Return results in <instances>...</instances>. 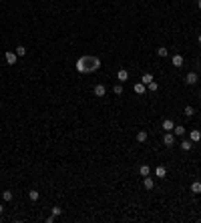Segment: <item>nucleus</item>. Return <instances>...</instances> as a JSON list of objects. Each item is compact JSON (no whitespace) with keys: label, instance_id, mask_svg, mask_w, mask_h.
<instances>
[{"label":"nucleus","instance_id":"9","mask_svg":"<svg viewBox=\"0 0 201 223\" xmlns=\"http://www.w3.org/2000/svg\"><path fill=\"white\" fill-rule=\"evenodd\" d=\"M143 185H145V189H149V191H151V189L155 187V181H153V179H151V177L147 175V177L143 179Z\"/></svg>","mask_w":201,"mask_h":223},{"label":"nucleus","instance_id":"16","mask_svg":"<svg viewBox=\"0 0 201 223\" xmlns=\"http://www.w3.org/2000/svg\"><path fill=\"white\" fill-rule=\"evenodd\" d=\"M147 139H149L147 131H139V133H137V141H139V143H145Z\"/></svg>","mask_w":201,"mask_h":223},{"label":"nucleus","instance_id":"2","mask_svg":"<svg viewBox=\"0 0 201 223\" xmlns=\"http://www.w3.org/2000/svg\"><path fill=\"white\" fill-rule=\"evenodd\" d=\"M173 143H175V135H173L171 131H165V135H163V145L173 147Z\"/></svg>","mask_w":201,"mask_h":223},{"label":"nucleus","instance_id":"23","mask_svg":"<svg viewBox=\"0 0 201 223\" xmlns=\"http://www.w3.org/2000/svg\"><path fill=\"white\" fill-rule=\"evenodd\" d=\"M16 54H18V56H24V54H26V49H24L22 44H20V46H16V50H14Z\"/></svg>","mask_w":201,"mask_h":223},{"label":"nucleus","instance_id":"5","mask_svg":"<svg viewBox=\"0 0 201 223\" xmlns=\"http://www.w3.org/2000/svg\"><path fill=\"white\" fill-rule=\"evenodd\" d=\"M189 139H191L193 143H199V141H201V131H199V129H193V131L189 133Z\"/></svg>","mask_w":201,"mask_h":223},{"label":"nucleus","instance_id":"18","mask_svg":"<svg viewBox=\"0 0 201 223\" xmlns=\"http://www.w3.org/2000/svg\"><path fill=\"white\" fill-rule=\"evenodd\" d=\"M191 147H193V141L189 139V141H181V149L183 151H191Z\"/></svg>","mask_w":201,"mask_h":223},{"label":"nucleus","instance_id":"1","mask_svg":"<svg viewBox=\"0 0 201 223\" xmlns=\"http://www.w3.org/2000/svg\"><path fill=\"white\" fill-rule=\"evenodd\" d=\"M77 70L79 73H85V74H89V73H95V70H99V67H100V58H97V56H91V54H85V56H81L77 60Z\"/></svg>","mask_w":201,"mask_h":223},{"label":"nucleus","instance_id":"27","mask_svg":"<svg viewBox=\"0 0 201 223\" xmlns=\"http://www.w3.org/2000/svg\"><path fill=\"white\" fill-rule=\"evenodd\" d=\"M2 213H4V205L0 203V215H2Z\"/></svg>","mask_w":201,"mask_h":223},{"label":"nucleus","instance_id":"22","mask_svg":"<svg viewBox=\"0 0 201 223\" xmlns=\"http://www.w3.org/2000/svg\"><path fill=\"white\" fill-rule=\"evenodd\" d=\"M157 54H159V56H161V58H165V56H167V54H169V50L165 49V46H161V49H157Z\"/></svg>","mask_w":201,"mask_h":223},{"label":"nucleus","instance_id":"6","mask_svg":"<svg viewBox=\"0 0 201 223\" xmlns=\"http://www.w3.org/2000/svg\"><path fill=\"white\" fill-rule=\"evenodd\" d=\"M95 95H97V97H105V95H107V87H105V85H97V87H95Z\"/></svg>","mask_w":201,"mask_h":223},{"label":"nucleus","instance_id":"26","mask_svg":"<svg viewBox=\"0 0 201 223\" xmlns=\"http://www.w3.org/2000/svg\"><path fill=\"white\" fill-rule=\"evenodd\" d=\"M53 215H54V217L62 215V209H60V207H53Z\"/></svg>","mask_w":201,"mask_h":223},{"label":"nucleus","instance_id":"25","mask_svg":"<svg viewBox=\"0 0 201 223\" xmlns=\"http://www.w3.org/2000/svg\"><path fill=\"white\" fill-rule=\"evenodd\" d=\"M113 92H115V95H123V85H115Z\"/></svg>","mask_w":201,"mask_h":223},{"label":"nucleus","instance_id":"10","mask_svg":"<svg viewBox=\"0 0 201 223\" xmlns=\"http://www.w3.org/2000/svg\"><path fill=\"white\" fill-rule=\"evenodd\" d=\"M185 83H187V85H195V83H197V74H195V73H187Z\"/></svg>","mask_w":201,"mask_h":223},{"label":"nucleus","instance_id":"29","mask_svg":"<svg viewBox=\"0 0 201 223\" xmlns=\"http://www.w3.org/2000/svg\"><path fill=\"white\" fill-rule=\"evenodd\" d=\"M197 42H199V44H201V34H199V36H197Z\"/></svg>","mask_w":201,"mask_h":223},{"label":"nucleus","instance_id":"4","mask_svg":"<svg viewBox=\"0 0 201 223\" xmlns=\"http://www.w3.org/2000/svg\"><path fill=\"white\" fill-rule=\"evenodd\" d=\"M117 81H119V83H125V81H129V70L121 68L119 73H117Z\"/></svg>","mask_w":201,"mask_h":223},{"label":"nucleus","instance_id":"15","mask_svg":"<svg viewBox=\"0 0 201 223\" xmlns=\"http://www.w3.org/2000/svg\"><path fill=\"white\" fill-rule=\"evenodd\" d=\"M191 193H201V181H193L191 183Z\"/></svg>","mask_w":201,"mask_h":223},{"label":"nucleus","instance_id":"28","mask_svg":"<svg viewBox=\"0 0 201 223\" xmlns=\"http://www.w3.org/2000/svg\"><path fill=\"white\" fill-rule=\"evenodd\" d=\"M197 8H199V10H201V0H197Z\"/></svg>","mask_w":201,"mask_h":223},{"label":"nucleus","instance_id":"14","mask_svg":"<svg viewBox=\"0 0 201 223\" xmlns=\"http://www.w3.org/2000/svg\"><path fill=\"white\" fill-rule=\"evenodd\" d=\"M151 81H153V74H151V73H145L143 77H141V83H143L145 87H147V85L151 83Z\"/></svg>","mask_w":201,"mask_h":223},{"label":"nucleus","instance_id":"7","mask_svg":"<svg viewBox=\"0 0 201 223\" xmlns=\"http://www.w3.org/2000/svg\"><path fill=\"white\" fill-rule=\"evenodd\" d=\"M173 135H175V137H183V135H185V127H183V125H175V127H173Z\"/></svg>","mask_w":201,"mask_h":223},{"label":"nucleus","instance_id":"13","mask_svg":"<svg viewBox=\"0 0 201 223\" xmlns=\"http://www.w3.org/2000/svg\"><path fill=\"white\" fill-rule=\"evenodd\" d=\"M173 127H175V123H173L171 119H165V121H163V129H165V131H173Z\"/></svg>","mask_w":201,"mask_h":223},{"label":"nucleus","instance_id":"8","mask_svg":"<svg viewBox=\"0 0 201 223\" xmlns=\"http://www.w3.org/2000/svg\"><path fill=\"white\" fill-rule=\"evenodd\" d=\"M171 63H173V67L181 68V67H183V56H181V54H175V56H173V60H171Z\"/></svg>","mask_w":201,"mask_h":223},{"label":"nucleus","instance_id":"17","mask_svg":"<svg viewBox=\"0 0 201 223\" xmlns=\"http://www.w3.org/2000/svg\"><path fill=\"white\" fill-rule=\"evenodd\" d=\"M139 173H141V177H147V175H151L149 165H141V167H139Z\"/></svg>","mask_w":201,"mask_h":223},{"label":"nucleus","instance_id":"12","mask_svg":"<svg viewBox=\"0 0 201 223\" xmlns=\"http://www.w3.org/2000/svg\"><path fill=\"white\" fill-rule=\"evenodd\" d=\"M155 175H157V177H161V179H165V175H167V169H165L163 165H159L157 169H155Z\"/></svg>","mask_w":201,"mask_h":223},{"label":"nucleus","instance_id":"11","mask_svg":"<svg viewBox=\"0 0 201 223\" xmlns=\"http://www.w3.org/2000/svg\"><path fill=\"white\" fill-rule=\"evenodd\" d=\"M133 91L137 92V95H143L145 91H147V87H145L143 83H135V87H133Z\"/></svg>","mask_w":201,"mask_h":223},{"label":"nucleus","instance_id":"20","mask_svg":"<svg viewBox=\"0 0 201 223\" xmlns=\"http://www.w3.org/2000/svg\"><path fill=\"white\" fill-rule=\"evenodd\" d=\"M183 115H185V117H193V115H195V109H193L191 105H187L185 111H183Z\"/></svg>","mask_w":201,"mask_h":223},{"label":"nucleus","instance_id":"3","mask_svg":"<svg viewBox=\"0 0 201 223\" xmlns=\"http://www.w3.org/2000/svg\"><path fill=\"white\" fill-rule=\"evenodd\" d=\"M4 60H6V64H16L18 54H16V52H4Z\"/></svg>","mask_w":201,"mask_h":223},{"label":"nucleus","instance_id":"24","mask_svg":"<svg viewBox=\"0 0 201 223\" xmlns=\"http://www.w3.org/2000/svg\"><path fill=\"white\" fill-rule=\"evenodd\" d=\"M147 88H149V91H153V92H155V91H157V88H159V85L155 83V81H151V83L147 85Z\"/></svg>","mask_w":201,"mask_h":223},{"label":"nucleus","instance_id":"21","mask_svg":"<svg viewBox=\"0 0 201 223\" xmlns=\"http://www.w3.org/2000/svg\"><path fill=\"white\" fill-rule=\"evenodd\" d=\"M2 197H4V201H12V199H14V193H12V191H4Z\"/></svg>","mask_w":201,"mask_h":223},{"label":"nucleus","instance_id":"19","mask_svg":"<svg viewBox=\"0 0 201 223\" xmlns=\"http://www.w3.org/2000/svg\"><path fill=\"white\" fill-rule=\"evenodd\" d=\"M28 197H30V201H38V197H40V193L36 189H32V191H28Z\"/></svg>","mask_w":201,"mask_h":223}]
</instances>
